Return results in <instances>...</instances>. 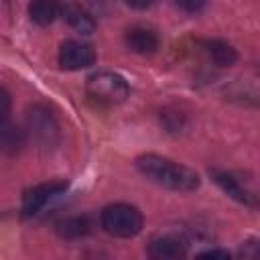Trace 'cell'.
Returning a JSON list of instances; mask_svg holds the SVG:
<instances>
[{
  "mask_svg": "<svg viewBox=\"0 0 260 260\" xmlns=\"http://www.w3.org/2000/svg\"><path fill=\"white\" fill-rule=\"evenodd\" d=\"M213 179H215V183H217L230 197H234L236 201L246 203V205H252V207L258 203L254 191L246 189V187H244V181L238 179L234 173H228V171H213Z\"/></svg>",
  "mask_w": 260,
  "mask_h": 260,
  "instance_id": "cell-8",
  "label": "cell"
},
{
  "mask_svg": "<svg viewBox=\"0 0 260 260\" xmlns=\"http://www.w3.org/2000/svg\"><path fill=\"white\" fill-rule=\"evenodd\" d=\"M181 8H187V10H199L203 4L201 2H179Z\"/></svg>",
  "mask_w": 260,
  "mask_h": 260,
  "instance_id": "cell-18",
  "label": "cell"
},
{
  "mask_svg": "<svg viewBox=\"0 0 260 260\" xmlns=\"http://www.w3.org/2000/svg\"><path fill=\"white\" fill-rule=\"evenodd\" d=\"M30 128L35 130L37 136H41L45 140H49V134L55 132L51 116L47 112H37V110H32V114H30Z\"/></svg>",
  "mask_w": 260,
  "mask_h": 260,
  "instance_id": "cell-14",
  "label": "cell"
},
{
  "mask_svg": "<svg viewBox=\"0 0 260 260\" xmlns=\"http://www.w3.org/2000/svg\"><path fill=\"white\" fill-rule=\"evenodd\" d=\"M128 83L122 75L110 73V71H100L87 77L85 83V95L89 98L91 104L100 108H112L122 104L128 98Z\"/></svg>",
  "mask_w": 260,
  "mask_h": 260,
  "instance_id": "cell-2",
  "label": "cell"
},
{
  "mask_svg": "<svg viewBox=\"0 0 260 260\" xmlns=\"http://www.w3.org/2000/svg\"><path fill=\"white\" fill-rule=\"evenodd\" d=\"M95 63V51L89 43L65 41L59 49V65L67 71H77L91 67Z\"/></svg>",
  "mask_w": 260,
  "mask_h": 260,
  "instance_id": "cell-4",
  "label": "cell"
},
{
  "mask_svg": "<svg viewBox=\"0 0 260 260\" xmlns=\"http://www.w3.org/2000/svg\"><path fill=\"white\" fill-rule=\"evenodd\" d=\"M102 228L116 238H132L142 230V213L128 203L108 205L100 215Z\"/></svg>",
  "mask_w": 260,
  "mask_h": 260,
  "instance_id": "cell-3",
  "label": "cell"
},
{
  "mask_svg": "<svg viewBox=\"0 0 260 260\" xmlns=\"http://www.w3.org/2000/svg\"><path fill=\"white\" fill-rule=\"evenodd\" d=\"M195 260H234V258H232V254H230L228 250H219V248H215V250H207V252L197 254Z\"/></svg>",
  "mask_w": 260,
  "mask_h": 260,
  "instance_id": "cell-15",
  "label": "cell"
},
{
  "mask_svg": "<svg viewBox=\"0 0 260 260\" xmlns=\"http://www.w3.org/2000/svg\"><path fill=\"white\" fill-rule=\"evenodd\" d=\"M89 219L83 217V215H75V217H67L63 219L59 225H57V232L63 236V238H79V236H85L89 232Z\"/></svg>",
  "mask_w": 260,
  "mask_h": 260,
  "instance_id": "cell-13",
  "label": "cell"
},
{
  "mask_svg": "<svg viewBox=\"0 0 260 260\" xmlns=\"http://www.w3.org/2000/svg\"><path fill=\"white\" fill-rule=\"evenodd\" d=\"M22 146H24V132L8 120L0 122V152L16 154Z\"/></svg>",
  "mask_w": 260,
  "mask_h": 260,
  "instance_id": "cell-11",
  "label": "cell"
},
{
  "mask_svg": "<svg viewBox=\"0 0 260 260\" xmlns=\"http://www.w3.org/2000/svg\"><path fill=\"white\" fill-rule=\"evenodd\" d=\"M8 112H10V95L8 91L0 85V122H4L8 118Z\"/></svg>",
  "mask_w": 260,
  "mask_h": 260,
  "instance_id": "cell-17",
  "label": "cell"
},
{
  "mask_svg": "<svg viewBox=\"0 0 260 260\" xmlns=\"http://www.w3.org/2000/svg\"><path fill=\"white\" fill-rule=\"evenodd\" d=\"M59 10H61V6L55 4V2H32V4L28 6L30 18H32L37 24H41V26L51 24V22L59 16Z\"/></svg>",
  "mask_w": 260,
  "mask_h": 260,
  "instance_id": "cell-12",
  "label": "cell"
},
{
  "mask_svg": "<svg viewBox=\"0 0 260 260\" xmlns=\"http://www.w3.org/2000/svg\"><path fill=\"white\" fill-rule=\"evenodd\" d=\"M59 14H61L77 32H81V35H91V32L95 30V20H93V16H91L87 10H83L81 6L65 4V6H61Z\"/></svg>",
  "mask_w": 260,
  "mask_h": 260,
  "instance_id": "cell-9",
  "label": "cell"
},
{
  "mask_svg": "<svg viewBox=\"0 0 260 260\" xmlns=\"http://www.w3.org/2000/svg\"><path fill=\"white\" fill-rule=\"evenodd\" d=\"M136 167L146 179L173 191H195L199 187V175L193 169L158 154L138 156Z\"/></svg>",
  "mask_w": 260,
  "mask_h": 260,
  "instance_id": "cell-1",
  "label": "cell"
},
{
  "mask_svg": "<svg viewBox=\"0 0 260 260\" xmlns=\"http://www.w3.org/2000/svg\"><path fill=\"white\" fill-rule=\"evenodd\" d=\"M203 51L209 55V59L217 65V67H232L236 61H238V53L232 45L223 43V41H217V39H211V41H203Z\"/></svg>",
  "mask_w": 260,
  "mask_h": 260,
  "instance_id": "cell-10",
  "label": "cell"
},
{
  "mask_svg": "<svg viewBox=\"0 0 260 260\" xmlns=\"http://www.w3.org/2000/svg\"><path fill=\"white\" fill-rule=\"evenodd\" d=\"M240 256H242V260H258L260 258V254H258V242L256 240L246 242L240 248Z\"/></svg>",
  "mask_w": 260,
  "mask_h": 260,
  "instance_id": "cell-16",
  "label": "cell"
},
{
  "mask_svg": "<svg viewBox=\"0 0 260 260\" xmlns=\"http://www.w3.org/2000/svg\"><path fill=\"white\" fill-rule=\"evenodd\" d=\"M65 189H67L65 181H49V183L35 185L22 197V215H26V217L37 215L53 197L61 195Z\"/></svg>",
  "mask_w": 260,
  "mask_h": 260,
  "instance_id": "cell-5",
  "label": "cell"
},
{
  "mask_svg": "<svg viewBox=\"0 0 260 260\" xmlns=\"http://www.w3.org/2000/svg\"><path fill=\"white\" fill-rule=\"evenodd\" d=\"M148 258L150 260H185L187 256V246L183 244L181 238L165 234L156 236L148 242Z\"/></svg>",
  "mask_w": 260,
  "mask_h": 260,
  "instance_id": "cell-6",
  "label": "cell"
},
{
  "mask_svg": "<svg viewBox=\"0 0 260 260\" xmlns=\"http://www.w3.org/2000/svg\"><path fill=\"white\" fill-rule=\"evenodd\" d=\"M126 45L134 53L150 55L158 49V35L154 32V28L146 24H134L126 30Z\"/></svg>",
  "mask_w": 260,
  "mask_h": 260,
  "instance_id": "cell-7",
  "label": "cell"
}]
</instances>
